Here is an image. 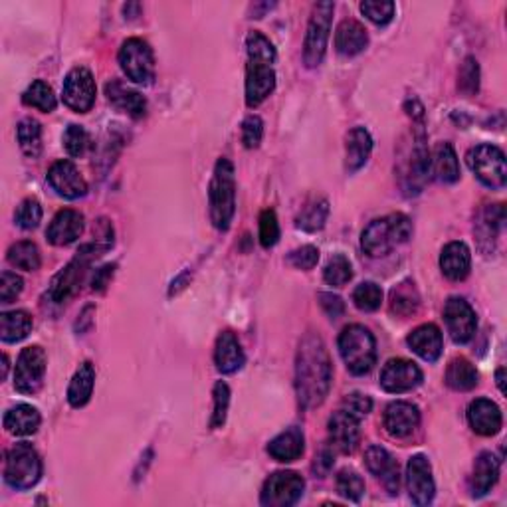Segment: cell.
<instances>
[{
  "label": "cell",
  "mask_w": 507,
  "mask_h": 507,
  "mask_svg": "<svg viewBox=\"0 0 507 507\" xmlns=\"http://www.w3.org/2000/svg\"><path fill=\"white\" fill-rule=\"evenodd\" d=\"M420 383L422 370L418 369L417 363L409 359H391L383 367V373H380V386H383L386 393L393 394L409 393Z\"/></svg>",
  "instance_id": "cell-14"
},
{
  "label": "cell",
  "mask_w": 507,
  "mask_h": 507,
  "mask_svg": "<svg viewBox=\"0 0 507 507\" xmlns=\"http://www.w3.org/2000/svg\"><path fill=\"white\" fill-rule=\"evenodd\" d=\"M420 306V295L417 285L410 280H404L399 285L393 287L391 292V311L399 317H410L417 314Z\"/></svg>",
  "instance_id": "cell-35"
},
{
  "label": "cell",
  "mask_w": 507,
  "mask_h": 507,
  "mask_svg": "<svg viewBox=\"0 0 507 507\" xmlns=\"http://www.w3.org/2000/svg\"><path fill=\"white\" fill-rule=\"evenodd\" d=\"M468 422L480 436H494L502 430V410L489 399H476L468 409Z\"/></svg>",
  "instance_id": "cell-22"
},
{
  "label": "cell",
  "mask_w": 507,
  "mask_h": 507,
  "mask_svg": "<svg viewBox=\"0 0 507 507\" xmlns=\"http://www.w3.org/2000/svg\"><path fill=\"white\" fill-rule=\"evenodd\" d=\"M409 347L418 355L420 359L434 363L442 353V333L433 324L420 325L409 335Z\"/></svg>",
  "instance_id": "cell-27"
},
{
  "label": "cell",
  "mask_w": 507,
  "mask_h": 507,
  "mask_svg": "<svg viewBox=\"0 0 507 507\" xmlns=\"http://www.w3.org/2000/svg\"><path fill=\"white\" fill-rule=\"evenodd\" d=\"M22 101L28 107L40 109V112H44V113H52L56 109V104H58L52 88H50L48 83L42 82V80H36V82L30 83L28 90L24 91Z\"/></svg>",
  "instance_id": "cell-39"
},
{
  "label": "cell",
  "mask_w": 507,
  "mask_h": 507,
  "mask_svg": "<svg viewBox=\"0 0 507 507\" xmlns=\"http://www.w3.org/2000/svg\"><path fill=\"white\" fill-rule=\"evenodd\" d=\"M105 96L112 104L120 109V112L129 113L135 120L145 115L147 112V101L143 98L137 90H133L127 86V83L113 80L105 86Z\"/></svg>",
  "instance_id": "cell-23"
},
{
  "label": "cell",
  "mask_w": 507,
  "mask_h": 507,
  "mask_svg": "<svg viewBox=\"0 0 507 507\" xmlns=\"http://www.w3.org/2000/svg\"><path fill=\"white\" fill-rule=\"evenodd\" d=\"M32 329V317L27 311H6L0 316V337L4 343H19L28 337Z\"/></svg>",
  "instance_id": "cell-36"
},
{
  "label": "cell",
  "mask_w": 507,
  "mask_h": 507,
  "mask_svg": "<svg viewBox=\"0 0 507 507\" xmlns=\"http://www.w3.org/2000/svg\"><path fill=\"white\" fill-rule=\"evenodd\" d=\"M109 248H105L104 244H86L80 252L72 264H67L60 274L54 277L52 285H50L48 298L52 300L54 303H66L70 298H74L75 293L80 292V287L83 284V277L88 274V268L91 264V260H96L101 254L107 252Z\"/></svg>",
  "instance_id": "cell-5"
},
{
  "label": "cell",
  "mask_w": 507,
  "mask_h": 507,
  "mask_svg": "<svg viewBox=\"0 0 507 507\" xmlns=\"http://www.w3.org/2000/svg\"><path fill=\"white\" fill-rule=\"evenodd\" d=\"M497 478H500V460L492 452H481L476 458L474 472H472V495H486L495 486Z\"/></svg>",
  "instance_id": "cell-29"
},
{
  "label": "cell",
  "mask_w": 507,
  "mask_h": 507,
  "mask_svg": "<svg viewBox=\"0 0 507 507\" xmlns=\"http://www.w3.org/2000/svg\"><path fill=\"white\" fill-rule=\"evenodd\" d=\"M214 361H216V369L224 375L236 373V370L242 369L246 357H244V351H242V345L238 341V337H236L232 332H224V333L218 335L216 349H214Z\"/></svg>",
  "instance_id": "cell-24"
},
{
  "label": "cell",
  "mask_w": 507,
  "mask_h": 507,
  "mask_svg": "<svg viewBox=\"0 0 507 507\" xmlns=\"http://www.w3.org/2000/svg\"><path fill=\"white\" fill-rule=\"evenodd\" d=\"M287 261L298 269H314L319 261V250L316 246H301L287 256Z\"/></svg>",
  "instance_id": "cell-53"
},
{
  "label": "cell",
  "mask_w": 507,
  "mask_h": 507,
  "mask_svg": "<svg viewBox=\"0 0 507 507\" xmlns=\"http://www.w3.org/2000/svg\"><path fill=\"white\" fill-rule=\"evenodd\" d=\"M407 488L410 494V500L417 505H428L434 500V478L433 468L426 456L417 454L409 460L407 466Z\"/></svg>",
  "instance_id": "cell-15"
},
{
  "label": "cell",
  "mask_w": 507,
  "mask_h": 507,
  "mask_svg": "<svg viewBox=\"0 0 507 507\" xmlns=\"http://www.w3.org/2000/svg\"><path fill=\"white\" fill-rule=\"evenodd\" d=\"M48 183L60 197L67 200L82 199L88 192V183L72 160H58L48 171Z\"/></svg>",
  "instance_id": "cell-16"
},
{
  "label": "cell",
  "mask_w": 507,
  "mask_h": 507,
  "mask_svg": "<svg viewBox=\"0 0 507 507\" xmlns=\"http://www.w3.org/2000/svg\"><path fill=\"white\" fill-rule=\"evenodd\" d=\"M94 385H96L94 365H91L90 361L82 363L80 369L75 370L70 388H67V402H70L74 409L86 407L91 399V393H94Z\"/></svg>",
  "instance_id": "cell-31"
},
{
  "label": "cell",
  "mask_w": 507,
  "mask_h": 507,
  "mask_svg": "<svg viewBox=\"0 0 507 507\" xmlns=\"http://www.w3.org/2000/svg\"><path fill=\"white\" fill-rule=\"evenodd\" d=\"M46 375V353L40 345L22 349L14 370V388L22 394H36Z\"/></svg>",
  "instance_id": "cell-10"
},
{
  "label": "cell",
  "mask_w": 507,
  "mask_h": 507,
  "mask_svg": "<svg viewBox=\"0 0 507 507\" xmlns=\"http://www.w3.org/2000/svg\"><path fill=\"white\" fill-rule=\"evenodd\" d=\"M420 425V410L410 402L396 401L385 410V428L394 438H407Z\"/></svg>",
  "instance_id": "cell-19"
},
{
  "label": "cell",
  "mask_w": 507,
  "mask_h": 507,
  "mask_svg": "<svg viewBox=\"0 0 507 507\" xmlns=\"http://www.w3.org/2000/svg\"><path fill=\"white\" fill-rule=\"evenodd\" d=\"M64 147L67 151V155L72 157H82L90 147V137L88 131L83 129L82 125H67V129L64 131Z\"/></svg>",
  "instance_id": "cell-45"
},
{
  "label": "cell",
  "mask_w": 507,
  "mask_h": 507,
  "mask_svg": "<svg viewBox=\"0 0 507 507\" xmlns=\"http://www.w3.org/2000/svg\"><path fill=\"white\" fill-rule=\"evenodd\" d=\"M359 420L349 412L339 410L329 418V441L332 446L343 454L353 452L359 444Z\"/></svg>",
  "instance_id": "cell-21"
},
{
  "label": "cell",
  "mask_w": 507,
  "mask_h": 507,
  "mask_svg": "<svg viewBox=\"0 0 507 507\" xmlns=\"http://www.w3.org/2000/svg\"><path fill=\"white\" fill-rule=\"evenodd\" d=\"M332 359L321 337L309 333L300 343L295 357V393L303 409H316L327 399L332 388Z\"/></svg>",
  "instance_id": "cell-1"
},
{
  "label": "cell",
  "mask_w": 507,
  "mask_h": 507,
  "mask_svg": "<svg viewBox=\"0 0 507 507\" xmlns=\"http://www.w3.org/2000/svg\"><path fill=\"white\" fill-rule=\"evenodd\" d=\"M339 353L353 375H367L377 361L373 333L363 325L345 327L339 335Z\"/></svg>",
  "instance_id": "cell-4"
},
{
  "label": "cell",
  "mask_w": 507,
  "mask_h": 507,
  "mask_svg": "<svg viewBox=\"0 0 507 507\" xmlns=\"http://www.w3.org/2000/svg\"><path fill=\"white\" fill-rule=\"evenodd\" d=\"M16 137H19V145L22 153L30 159H38L42 151V127L36 120L27 117L16 127Z\"/></svg>",
  "instance_id": "cell-37"
},
{
  "label": "cell",
  "mask_w": 507,
  "mask_h": 507,
  "mask_svg": "<svg viewBox=\"0 0 507 507\" xmlns=\"http://www.w3.org/2000/svg\"><path fill=\"white\" fill-rule=\"evenodd\" d=\"M324 277L329 285L343 287L353 277L351 261L345 258L343 254H337V256H333L327 261V266L324 269Z\"/></svg>",
  "instance_id": "cell-41"
},
{
  "label": "cell",
  "mask_w": 507,
  "mask_h": 507,
  "mask_svg": "<svg viewBox=\"0 0 507 507\" xmlns=\"http://www.w3.org/2000/svg\"><path fill=\"white\" fill-rule=\"evenodd\" d=\"M113 269H115V264H109V266H104L101 269H98V274L94 277V290H98V292L105 290L109 277L113 276Z\"/></svg>",
  "instance_id": "cell-56"
},
{
  "label": "cell",
  "mask_w": 507,
  "mask_h": 507,
  "mask_svg": "<svg viewBox=\"0 0 507 507\" xmlns=\"http://www.w3.org/2000/svg\"><path fill=\"white\" fill-rule=\"evenodd\" d=\"M335 4L333 3H317L311 12V20L306 34V44H303V60L309 67H316L324 62L329 32H332Z\"/></svg>",
  "instance_id": "cell-7"
},
{
  "label": "cell",
  "mask_w": 507,
  "mask_h": 507,
  "mask_svg": "<svg viewBox=\"0 0 507 507\" xmlns=\"http://www.w3.org/2000/svg\"><path fill=\"white\" fill-rule=\"evenodd\" d=\"M442 274L452 282H460L470 274L472 254L464 242H450L441 254Z\"/></svg>",
  "instance_id": "cell-25"
},
{
  "label": "cell",
  "mask_w": 507,
  "mask_h": 507,
  "mask_svg": "<svg viewBox=\"0 0 507 507\" xmlns=\"http://www.w3.org/2000/svg\"><path fill=\"white\" fill-rule=\"evenodd\" d=\"M327 214H329V202L325 199H316L301 210V214L298 216V226L308 232H316L319 228H324Z\"/></svg>",
  "instance_id": "cell-40"
},
{
  "label": "cell",
  "mask_w": 507,
  "mask_h": 507,
  "mask_svg": "<svg viewBox=\"0 0 507 507\" xmlns=\"http://www.w3.org/2000/svg\"><path fill=\"white\" fill-rule=\"evenodd\" d=\"M83 232V216L78 210L64 208L54 216L46 230V238L54 246H67V244L75 242Z\"/></svg>",
  "instance_id": "cell-20"
},
{
  "label": "cell",
  "mask_w": 507,
  "mask_h": 507,
  "mask_svg": "<svg viewBox=\"0 0 507 507\" xmlns=\"http://www.w3.org/2000/svg\"><path fill=\"white\" fill-rule=\"evenodd\" d=\"M446 385L454 391H472L478 385V370L468 359H452L446 369Z\"/></svg>",
  "instance_id": "cell-34"
},
{
  "label": "cell",
  "mask_w": 507,
  "mask_h": 507,
  "mask_svg": "<svg viewBox=\"0 0 507 507\" xmlns=\"http://www.w3.org/2000/svg\"><path fill=\"white\" fill-rule=\"evenodd\" d=\"M430 165L434 167V175L442 183H456L460 179V163L450 143H438L434 147Z\"/></svg>",
  "instance_id": "cell-33"
},
{
  "label": "cell",
  "mask_w": 507,
  "mask_h": 507,
  "mask_svg": "<svg viewBox=\"0 0 507 507\" xmlns=\"http://www.w3.org/2000/svg\"><path fill=\"white\" fill-rule=\"evenodd\" d=\"M319 306L332 319H339L345 311V303L339 295L333 293H319Z\"/></svg>",
  "instance_id": "cell-55"
},
{
  "label": "cell",
  "mask_w": 507,
  "mask_h": 507,
  "mask_svg": "<svg viewBox=\"0 0 507 507\" xmlns=\"http://www.w3.org/2000/svg\"><path fill=\"white\" fill-rule=\"evenodd\" d=\"M394 3H361V12L377 27H386L394 19Z\"/></svg>",
  "instance_id": "cell-49"
},
{
  "label": "cell",
  "mask_w": 507,
  "mask_h": 507,
  "mask_svg": "<svg viewBox=\"0 0 507 507\" xmlns=\"http://www.w3.org/2000/svg\"><path fill=\"white\" fill-rule=\"evenodd\" d=\"M306 450V438L298 426L287 428L285 433L277 434L272 442L268 444V454L277 462H295Z\"/></svg>",
  "instance_id": "cell-30"
},
{
  "label": "cell",
  "mask_w": 507,
  "mask_h": 507,
  "mask_svg": "<svg viewBox=\"0 0 507 507\" xmlns=\"http://www.w3.org/2000/svg\"><path fill=\"white\" fill-rule=\"evenodd\" d=\"M458 88L466 96H476L480 90V66L474 58H466L460 67Z\"/></svg>",
  "instance_id": "cell-46"
},
{
  "label": "cell",
  "mask_w": 507,
  "mask_h": 507,
  "mask_svg": "<svg viewBox=\"0 0 507 507\" xmlns=\"http://www.w3.org/2000/svg\"><path fill=\"white\" fill-rule=\"evenodd\" d=\"M412 236V222L404 214H391L377 218L370 222L361 236V248L370 258L386 256L394 246L404 244Z\"/></svg>",
  "instance_id": "cell-2"
},
{
  "label": "cell",
  "mask_w": 507,
  "mask_h": 507,
  "mask_svg": "<svg viewBox=\"0 0 507 507\" xmlns=\"http://www.w3.org/2000/svg\"><path fill=\"white\" fill-rule=\"evenodd\" d=\"M276 88V74L269 62L248 60L246 67V104L248 107H258L266 101Z\"/></svg>",
  "instance_id": "cell-17"
},
{
  "label": "cell",
  "mask_w": 507,
  "mask_h": 507,
  "mask_svg": "<svg viewBox=\"0 0 507 507\" xmlns=\"http://www.w3.org/2000/svg\"><path fill=\"white\" fill-rule=\"evenodd\" d=\"M210 221L218 230H228L236 213V179L234 167L228 159H221L214 167L208 189Z\"/></svg>",
  "instance_id": "cell-3"
},
{
  "label": "cell",
  "mask_w": 507,
  "mask_h": 507,
  "mask_svg": "<svg viewBox=\"0 0 507 507\" xmlns=\"http://www.w3.org/2000/svg\"><path fill=\"white\" fill-rule=\"evenodd\" d=\"M120 64L123 74L139 86H149L155 78L153 50L141 38H129L120 50Z\"/></svg>",
  "instance_id": "cell-8"
},
{
  "label": "cell",
  "mask_w": 507,
  "mask_h": 507,
  "mask_svg": "<svg viewBox=\"0 0 507 507\" xmlns=\"http://www.w3.org/2000/svg\"><path fill=\"white\" fill-rule=\"evenodd\" d=\"M306 489V481L295 472H276L261 489V503L268 507H290L300 502Z\"/></svg>",
  "instance_id": "cell-12"
},
{
  "label": "cell",
  "mask_w": 507,
  "mask_h": 507,
  "mask_svg": "<svg viewBox=\"0 0 507 507\" xmlns=\"http://www.w3.org/2000/svg\"><path fill=\"white\" fill-rule=\"evenodd\" d=\"M369 44V34L357 20H343L335 32V48L341 56H357Z\"/></svg>",
  "instance_id": "cell-28"
},
{
  "label": "cell",
  "mask_w": 507,
  "mask_h": 507,
  "mask_svg": "<svg viewBox=\"0 0 507 507\" xmlns=\"http://www.w3.org/2000/svg\"><path fill=\"white\" fill-rule=\"evenodd\" d=\"M22 277L16 276L12 272H3V277H0V301L3 303H11L16 295L22 292Z\"/></svg>",
  "instance_id": "cell-54"
},
{
  "label": "cell",
  "mask_w": 507,
  "mask_h": 507,
  "mask_svg": "<svg viewBox=\"0 0 507 507\" xmlns=\"http://www.w3.org/2000/svg\"><path fill=\"white\" fill-rule=\"evenodd\" d=\"M228 404H230V388H228V385L222 383V380H218V383L214 385V412H213V422H210V426L221 428L224 425Z\"/></svg>",
  "instance_id": "cell-50"
},
{
  "label": "cell",
  "mask_w": 507,
  "mask_h": 507,
  "mask_svg": "<svg viewBox=\"0 0 507 507\" xmlns=\"http://www.w3.org/2000/svg\"><path fill=\"white\" fill-rule=\"evenodd\" d=\"M365 464L370 474L383 480V484L388 492H391L393 495L399 494V489H401L399 464H396V460L385 450V448L370 446L365 454Z\"/></svg>",
  "instance_id": "cell-18"
},
{
  "label": "cell",
  "mask_w": 507,
  "mask_h": 507,
  "mask_svg": "<svg viewBox=\"0 0 507 507\" xmlns=\"http://www.w3.org/2000/svg\"><path fill=\"white\" fill-rule=\"evenodd\" d=\"M280 240V224L274 210H264L260 216V242L264 248H272Z\"/></svg>",
  "instance_id": "cell-48"
},
{
  "label": "cell",
  "mask_w": 507,
  "mask_h": 507,
  "mask_svg": "<svg viewBox=\"0 0 507 507\" xmlns=\"http://www.w3.org/2000/svg\"><path fill=\"white\" fill-rule=\"evenodd\" d=\"M264 137V123L258 115H250L242 123V143L248 149H256Z\"/></svg>",
  "instance_id": "cell-51"
},
{
  "label": "cell",
  "mask_w": 507,
  "mask_h": 507,
  "mask_svg": "<svg viewBox=\"0 0 507 507\" xmlns=\"http://www.w3.org/2000/svg\"><path fill=\"white\" fill-rule=\"evenodd\" d=\"M468 165L489 189H503L507 181L505 155L495 145H478L468 153Z\"/></svg>",
  "instance_id": "cell-9"
},
{
  "label": "cell",
  "mask_w": 507,
  "mask_h": 507,
  "mask_svg": "<svg viewBox=\"0 0 507 507\" xmlns=\"http://www.w3.org/2000/svg\"><path fill=\"white\" fill-rule=\"evenodd\" d=\"M42 476V460L32 444H14L6 452L4 481L14 489H30Z\"/></svg>",
  "instance_id": "cell-6"
},
{
  "label": "cell",
  "mask_w": 507,
  "mask_h": 507,
  "mask_svg": "<svg viewBox=\"0 0 507 507\" xmlns=\"http://www.w3.org/2000/svg\"><path fill=\"white\" fill-rule=\"evenodd\" d=\"M40 426V412L30 404H16L4 414V428L16 436H30Z\"/></svg>",
  "instance_id": "cell-32"
},
{
  "label": "cell",
  "mask_w": 507,
  "mask_h": 507,
  "mask_svg": "<svg viewBox=\"0 0 507 507\" xmlns=\"http://www.w3.org/2000/svg\"><path fill=\"white\" fill-rule=\"evenodd\" d=\"M14 221L24 230H32V228H36L42 221V207L36 199H27L22 202V205L16 208V214H14Z\"/></svg>",
  "instance_id": "cell-47"
},
{
  "label": "cell",
  "mask_w": 507,
  "mask_h": 507,
  "mask_svg": "<svg viewBox=\"0 0 507 507\" xmlns=\"http://www.w3.org/2000/svg\"><path fill=\"white\" fill-rule=\"evenodd\" d=\"M246 48H248V58L250 60H261V62H276V48L272 46L264 34L260 32H250L246 38Z\"/></svg>",
  "instance_id": "cell-44"
},
{
  "label": "cell",
  "mask_w": 507,
  "mask_h": 507,
  "mask_svg": "<svg viewBox=\"0 0 507 507\" xmlns=\"http://www.w3.org/2000/svg\"><path fill=\"white\" fill-rule=\"evenodd\" d=\"M444 319L448 333H450L454 343H468L476 333L478 319L476 311L472 309L470 303L462 298H452L446 301L444 308Z\"/></svg>",
  "instance_id": "cell-13"
},
{
  "label": "cell",
  "mask_w": 507,
  "mask_h": 507,
  "mask_svg": "<svg viewBox=\"0 0 507 507\" xmlns=\"http://www.w3.org/2000/svg\"><path fill=\"white\" fill-rule=\"evenodd\" d=\"M370 409H373V401H370L367 394L353 393V394H349V396H345L343 409H341V410L349 412L351 417L361 420V418L367 417V414L370 412Z\"/></svg>",
  "instance_id": "cell-52"
},
{
  "label": "cell",
  "mask_w": 507,
  "mask_h": 507,
  "mask_svg": "<svg viewBox=\"0 0 507 507\" xmlns=\"http://www.w3.org/2000/svg\"><path fill=\"white\" fill-rule=\"evenodd\" d=\"M6 258L14 268L24 269V272H34V269H38L42 264L38 246L34 242H28V240L12 244L11 250H8Z\"/></svg>",
  "instance_id": "cell-38"
},
{
  "label": "cell",
  "mask_w": 507,
  "mask_h": 507,
  "mask_svg": "<svg viewBox=\"0 0 507 507\" xmlns=\"http://www.w3.org/2000/svg\"><path fill=\"white\" fill-rule=\"evenodd\" d=\"M503 377H505V369H503V367H502V369H497L495 378H497V386H500L502 394H505V380H503Z\"/></svg>",
  "instance_id": "cell-57"
},
{
  "label": "cell",
  "mask_w": 507,
  "mask_h": 507,
  "mask_svg": "<svg viewBox=\"0 0 507 507\" xmlns=\"http://www.w3.org/2000/svg\"><path fill=\"white\" fill-rule=\"evenodd\" d=\"M353 301L361 311H377L383 303V290L375 282H363L355 287Z\"/></svg>",
  "instance_id": "cell-42"
},
{
  "label": "cell",
  "mask_w": 507,
  "mask_h": 507,
  "mask_svg": "<svg viewBox=\"0 0 507 507\" xmlns=\"http://www.w3.org/2000/svg\"><path fill=\"white\" fill-rule=\"evenodd\" d=\"M96 80L88 67L78 66L66 75L62 99L75 113H88L96 104Z\"/></svg>",
  "instance_id": "cell-11"
},
{
  "label": "cell",
  "mask_w": 507,
  "mask_h": 507,
  "mask_svg": "<svg viewBox=\"0 0 507 507\" xmlns=\"http://www.w3.org/2000/svg\"><path fill=\"white\" fill-rule=\"evenodd\" d=\"M337 492L349 502H359L365 494V481L353 470H341L337 476Z\"/></svg>",
  "instance_id": "cell-43"
},
{
  "label": "cell",
  "mask_w": 507,
  "mask_h": 507,
  "mask_svg": "<svg viewBox=\"0 0 507 507\" xmlns=\"http://www.w3.org/2000/svg\"><path fill=\"white\" fill-rule=\"evenodd\" d=\"M373 151V139H370L365 127H355L345 139V168L347 173H355L367 163Z\"/></svg>",
  "instance_id": "cell-26"
}]
</instances>
